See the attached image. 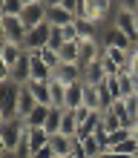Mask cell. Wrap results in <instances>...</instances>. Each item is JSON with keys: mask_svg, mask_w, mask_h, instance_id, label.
<instances>
[{"mask_svg": "<svg viewBox=\"0 0 138 158\" xmlns=\"http://www.w3.org/2000/svg\"><path fill=\"white\" fill-rule=\"evenodd\" d=\"M26 135V121L12 118V121H0V152H15L17 144Z\"/></svg>", "mask_w": 138, "mask_h": 158, "instance_id": "cell-1", "label": "cell"}, {"mask_svg": "<svg viewBox=\"0 0 138 158\" xmlns=\"http://www.w3.org/2000/svg\"><path fill=\"white\" fill-rule=\"evenodd\" d=\"M26 23L20 17H0V43H17L26 49Z\"/></svg>", "mask_w": 138, "mask_h": 158, "instance_id": "cell-2", "label": "cell"}, {"mask_svg": "<svg viewBox=\"0 0 138 158\" xmlns=\"http://www.w3.org/2000/svg\"><path fill=\"white\" fill-rule=\"evenodd\" d=\"M3 92H0V121H12L17 118V95H20V86L17 83H0Z\"/></svg>", "mask_w": 138, "mask_h": 158, "instance_id": "cell-3", "label": "cell"}, {"mask_svg": "<svg viewBox=\"0 0 138 158\" xmlns=\"http://www.w3.org/2000/svg\"><path fill=\"white\" fill-rule=\"evenodd\" d=\"M23 58H26V49H23V46H17V43H0V69L12 72Z\"/></svg>", "mask_w": 138, "mask_h": 158, "instance_id": "cell-4", "label": "cell"}, {"mask_svg": "<svg viewBox=\"0 0 138 158\" xmlns=\"http://www.w3.org/2000/svg\"><path fill=\"white\" fill-rule=\"evenodd\" d=\"M49 38H52V26L49 23L38 26V29H29V35H26V52L49 49Z\"/></svg>", "mask_w": 138, "mask_h": 158, "instance_id": "cell-5", "label": "cell"}, {"mask_svg": "<svg viewBox=\"0 0 138 158\" xmlns=\"http://www.w3.org/2000/svg\"><path fill=\"white\" fill-rule=\"evenodd\" d=\"M101 43H104V46H112V49H132V46H135L115 23H109L107 29H101Z\"/></svg>", "mask_w": 138, "mask_h": 158, "instance_id": "cell-6", "label": "cell"}, {"mask_svg": "<svg viewBox=\"0 0 138 158\" xmlns=\"http://www.w3.org/2000/svg\"><path fill=\"white\" fill-rule=\"evenodd\" d=\"M46 15H49V6L46 3H35V6H26L20 20L26 23V29H38V26L46 23Z\"/></svg>", "mask_w": 138, "mask_h": 158, "instance_id": "cell-7", "label": "cell"}, {"mask_svg": "<svg viewBox=\"0 0 138 158\" xmlns=\"http://www.w3.org/2000/svg\"><path fill=\"white\" fill-rule=\"evenodd\" d=\"M49 6V3H46ZM78 17L69 12L66 6H49V15H46V23L55 26V29H63V26H69V23H75Z\"/></svg>", "mask_w": 138, "mask_h": 158, "instance_id": "cell-8", "label": "cell"}, {"mask_svg": "<svg viewBox=\"0 0 138 158\" xmlns=\"http://www.w3.org/2000/svg\"><path fill=\"white\" fill-rule=\"evenodd\" d=\"M55 78L61 83H66V86H72V83L84 81V66H81V63H61V66L55 69Z\"/></svg>", "mask_w": 138, "mask_h": 158, "instance_id": "cell-9", "label": "cell"}, {"mask_svg": "<svg viewBox=\"0 0 138 158\" xmlns=\"http://www.w3.org/2000/svg\"><path fill=\"white\" fill-rule=\"evenodd\" d=\"M118 29H121L127 38H130L135 43V12H127V9H118V15H115V20H112ZM138 46V43H135Z\"/></svg>", "mask_w": 138, "mask_h": 158, "instance_id": "cell-10", "label": "cell"}, {"mask_svg": "<svg viewBox=\"0 0 138 158\" xmlns=\"http://www.w3.org/2000/svg\"><path fill=\"white\" fill-rule=\"evenodd\" d=\"M107 78H109V75H107V69H104V63H101V60L84 66V83H86V86H101Z\"/></svg>", "mask_w": 138, "mask_h": 158, "instance_id": "cell-11", "label": "cell"}, {"mask_svg": "<svg viewBox=\"0 0 138 158\" xmlns=\"http://www.w3.org/2000/svg\"><path fill=\"white\" fill-rule=\"evenodd\" d=\"M49 147H52V152L58 155V158H66V155H72V150H75V138L58 132V135L49 138Z\"/></svg>", "mask_w": 138, "mask_h": 158, "instance_id": "cell-12", "label": "cell"}, {"mask_svg": "<svg viewBox=\"0 0 138 158\" xmlns=\"http://www.w3.org/2000/svg\"><path fill=\"white\" fill-rule=\"evenodd\" d=\"M35 106H38V101H35V95L29 92V86H20V95H17V118L26 121Z\"/></svg>", "mask_w": 138, "mask_h": 158, "instance_id": "cell-13", "label": "cell"}, {"mask_svg": "<svg viewBox=\"0 0 138 158\" xmlns=\"http://www.w3.org/2000/svg\"><path fill=\"white\" fill-rule=\"evenodd\" d=\"M52 83V81H49ZM49 83H43V81H29L26 86H29V92L35 95V101L43 106H52V89H49Z\"/></svg>", "mask_w": 138, "mask_h": 158, "instance_id": "cell-14", "label": "cell"}, {"mask_svg": "<svg viewBox=\"0 0 138 158\" xmlns=\"http://www.w3.org/2000/svg\"><path fill=\"white\" fill-rule=\"evenodd\" d=\"M84 92H86V83H84V81H78V83H72V86H66V109L84 106Z\"/></svg>", "mask_w": 138, "mask_h": 158, "instance_id": "cell-15", "label": "cell"}, {"mask_svg": "<svg viewBox=\"0 0 138 158\" xmlns=\"http://www.w3.org/2000/svg\"><path fill=\"white\" fill-rule=\"evenodd\" d=\"M26 138H29V144H32V150H40V147L49 144V132H46L43 127H26Z\"/></svg>", "mask_w": 138, "mask_h": 158, "instance_id": "cell-16", "label": "cell"}, {"mask_svg": "<svg viewBox=\"0 0 138 158\" xmlns=\"http://www.w3.org/2000/svg\"><path fill=\"white\" fill-rule=\"evenodd\" d=\"M49 89H52V106L55 109H66V83H61L58 78H52Z\"/></svg>", "mask_w": 138, "mask_h": 158, "instance_id": "cell-17", "label": "cell"}, {"mask_svg": "<svg viewBox=\"0 0 138 158\" xmlns=\"http://www.w3.org/2000/svg\"><path fill=\"white\" fill-rule=\"evenodd\" d=\"M49 109H52V106L38 104V106L29 112V118H26V127H46V121H49Z\"/></svg>", "mask_w": 138, "mask_h": 158, "instance_id": "cell-18", "label": "cell"}, {"mask_svg": "<svg viewBox=\"0 0 138 158\" xmlns=\"http://www.w3.org/2000/svg\"><path fill=\"white\" fill-rule=\"evenodd\" d=\"M23 0H3L0 3V17H20L23 15Z\"/></svg>", "mask_w": 138, "mask_h": 158, "instance_id": "cell-19", "label": "cell"}, {"mask_svg": "<svg viewBox=\"0 0 138 158\" xmlns=\"http://www.w3.org/2000/svg\"><path fill=\"white\" fill-rule=\"evenodd\" d=\"M78 121H75V112L72 109H66L63 112V124H61V135H69V138H78Z\"/></svg>", "mask_w": 138, "mask_h": 158, "instance_id": "cell-20", "label": "cell"}, {"mask_svg": "<svg viewBox=\"0 0 138 158\" xmlns=\"http://www.w3.org/2000/svg\"><path fill=\"white\" fill-rule=\"evenodd\" d=\"M118 129H124L121 118H118L112 109H107V112H104V127H101V132H104V135H112V132H118Z\"/></svg>", "mask_w": 138, "mask_h": 158, "instance_id": "cell-21", "label": "cell"}, {"mask_svg": "<svg viewBox=\"0 0 138 158\" xmlns=\"http://www.w3.org/2000/svg\"><path fill=\"white\" fill-rule=\"evenodd\" d=\"M38 55H40V60H43V63H46V66H49L52 72H55V69L61 66V55L55 52V49H40Z\"/></svg>", "mask_w": 138, "mask_h": 158, "instance_id": "cell-22", "label": "cell"}, {"mask_svg": "<svg viewBox=\"0 0 138 158\" xmlns=\"http://www.w3.org/2000/svg\"><path fill=\"white\" fill-rule=\"evenodd\" d=\"M84 106L101 112V101H98V89H95V86H86V92H84Z\"/></svg>", "mask_w": 138, "mask_h": 158, "instance_id": "cell-23", "label": "cell"}, {"mask_svg": "<svg viewBox=\"0 0 138 158\" xmlns=\"http://www.w3.org/2000/svg\"><path fill=\"white\" fill-rule=\"evenodd\" d=\"M124 106H127V115L132 118V124L138 121V95H130V98H121Z\"/></svg>", "mask_w": 138, "mask_h": 158, "instance_id": "cell-24", "label": "cell"}, {"mask_svg": "<svg viewBox=\"0 0 138 158\" xmlns=\"http://www.w3.org/2000/svg\"><path fill=\"white\" fill-rule=\"evenodd\" d=\"M63 43H66V38H63V32H61V29H55V26H52V38H49V49H55V52H58V49H61Z\"/></svg>", "mask_w": 138, "mask_h": 158, "instance_id": "cell-25", "label": "cell"}, {"mask_svg": "<svg viewBox=\"0 0 138 158\" xmlns=\"http://www.w3.org/2000/svg\"><path fill=\"white\" fill-rule=\"evenodd\" d=\"M32 158H55V152H52V147L46 144V147H40V150H35Z\"/></svg>", "mask_w": 138, "mask_h": 158, "instance_id": "cell-26", "label": "cell"}, {"mask_svg": "<svg viewBox=\"0 0 138 158\" xmlns=\"http://www.w3.org/2000/svg\"><path fill=\"white\" fill-rule=\"evenodd\" d=\"M118 9H127V12H138V0H115Z\"/></svg>", "mask_w": 138, "mask_h": 158, "instance_id": "cell-27", "label": "cell"}, {"mask_svg": "<svg viewBox=\"0 0 138 158\" xmlns=\"http://www.w3.org/2000/svg\"><path fill=\"white\" fill-rule=\"evenodd\" d=\"M130 75L138 78V46H132V60H130Z\"/></svg>", "mask_w": 138, "mask_h": 158, "instance_id": "cell-28", "label": "cell"}, {"mask_svg": "<svg viewBox=\"0 0 138 158\" xmlns=\"http://www.w3.org/2000/svg\"><path fill=\"white\" fill-rule=\"evenodd\" d=\"M101 158H132V155H124V152H101Z\"/></svg>", "mask_w": 138, "mask_h": 158, "instance_id": "cell-29", "label": "cell"}, {"mask_svg": "<svg viewBox=\"0 0 138 158\" xmlns=\"http://www.w3.org/2000/svg\"><path fill=\"white\" fill-rule=\"evenodd\" d=\"M35 3H46V0H23V6H35Z\"/></svg>", "mask_w": 138, "mask_h": 158, "instance_id": "cell-30", "label": "cell"}, {"mask_svg": "<svg viewBox=\"0 0 138 158\" xmlns=\"http://www.w3.org/2000/svg\"><path fill=\"white\" fill-rule=\"evenodd\" d=\"M135 43H138V12H135Z\"/></svg>", "mask_w": 138, "mask_h": 158, "instance_id": "cell-31", "label": "cell"}, {"mask_svg": "<svg viewBox=\"0 0 138 158\" xmlns=\"http://www.w3.org/2000/svg\"><path fill=\"white\" fill-rule=\"evenodd\" d=\"M135 95H138V89H135Z\"/></svg>", "mask_w": 138, "mask_h": 158, "instance_id": "cell-32", "label": "cell"}, {"mask_svg": "<svg viewBox=\"0 0 138 158\" xmlns=\"http://www.w3.org/2000/svg\"><path fill=\"white\" fill-rule=\"evenodd\" d=\"M135 158H138V152H135Z\"/></svg>", "mask_w": 138, "mask_h": 158, "instance_id": "cell-33", "label": "cell"}, {"mask_svg": "<svg viewBox=\"0 0 138 158\" xmlns=\"http://www.w3.org/2000/svg\"><path fill=\"white\" fill-rule=\"evenodd\" d=\"M55 158H58V155H55Z\"/></svg>", "mask_w": 138, "mask_h": 158, "instance_id": "cell-34", "label": "cell"}, {"mask_svg": "<svg viewBox=\"0 0 138 158\" xmlns=\"http://www.w3.org/2000/svg\"><path fill=\"white\" fill-rule=\"evenodd\" d=\"M135 124H138V121H135Z\"/></svg>", "mask_w": 138, "mask_h": 158, "instance_id": "cell-35", "label": "cell"}]
</instances>
